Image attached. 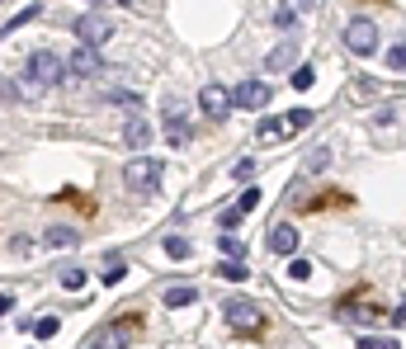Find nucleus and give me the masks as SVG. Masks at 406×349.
Masks as SVG:
<instances>
[{"label": "nucleus", "mask_w": 406, "mask_h": 349, "mask_svg": "<svg viewBox=\"0 0 406 349\" xmlns=\"http://www.w3.org/2000/svg\"><path fill=\"white\" fill-rule=\"evenodd\" d=\"M307 127H312V109H293V113H279V118H269V123L255 127V142L279 146V142H288V137H297V132H307Z\"/></svg>", "instance_id": "nucleus-2"}, {"label": "nucleus", "mask_w": 406, "mask_h": 349, "mask_svg": "<svg viewBox=\"0 0 406 349\" xmlns=\"http://www.w3.org/2000/svg\"><path fill=\"white\" fill-rule=\"evenodd\" d=\"M269 99H274V85H265V80H246V85H236V90H232V109L255 113V109H265Z\"/></svg>", "instance_id": "nucleus-8"}, {"label": "nucleus", "mask_w": 406, "mask_h": 349, "mask_svg": "<svg viewBox=\"0 0 406 349\" xmlns=\"http://www.w3.org/2000/svg\"><path fill=\"white\" fill-rule=\"evenodd\" d=\"M24 85H29V95L47 90V85H62V57L52 48H33L24 62Z\"/></svg>", "instance_id": "nucleus-1"}, {"label": "nucleus", "mask_w": 406, "mask_h": 349, "mask_svg": "<svg viewBox=\"0 0 406 349\" xmlns=\"http://www.w3.org/2000/svg\"><path fill=\"white\" fill-rule=\"evenodd\" d=\"M118 5H133V0H118Z\"/></svg>", "instance_id": "nucleus-34"}, {"label": "nucleus", "mask_w": 406, "mask_h": 349, "mask_svg": "<svg viewBox=\"0 0 406 349\" xmlns=\"http://www.w3.org/2000/svg\"><path fill=\"white\" fill-rule=\"evenodd\" d=\"M345 48L355 52V57H374V52H378L374 19H350V24H345Z\"/></svg>", "instance_id": "nucleus-5"}, {"label": "nucleus", "mask_w": 406, "mask_h": 349, "mask_svg": "<svg viewBox=\"0 0 406 349\" xmlns=\"http://www.w3.org/2000/svg\"><path fill=\"white\" fill-rule=\"evenodd\" d=\"M161 174H166V160H156V156L142 151L137 160H128V165H123V184L133 193H156L161 189Z\"/></svg>", "instance_id": "nucleus-3"}, {"label": "nucleus", "mask_w": 406, "mask_h": 349, "mask_svg": "<svg viewBox=\"0 0 406 349\" xmlns=\"http://www.w3.org/2000/svg\"><path fill=\"white\" fill-rule=\"evenodd\" d=\"M166 255H171V260H189V241L185 236H166Z\"/></svg>", "instance_id": "nucleus-20"}, {"label": "nucleus", "mask_w": 406, "mask_h": 349, "mask_svg": "<svg viewBox=\"0 0 406 349\" xmlns=\"http://www.w3.org/2000/svg\"><path fill=\"white\" fill-rule=\"evenodd\" d=\"M10 307H15V298H10V293H0V312H10Z\"/></svg>", "instance_id": "nucleus-33"}, {"label": "nucleus", "mask_w": 406, "mask_h": 349, "mask_svg": "<svg viewBox=\"0 0 406 349\" xmlns=\"http://www.w3.org/2000/svg\"><path fill=\"white\" fill-rule=\"evenodd\" d=\"M222 317H227V326H232V331H260V326H265L260 307H255L250 298H232L227 307H222Z\"/></svg>", "instance_id": "nucleus-7"}, {"label": "nucleus", "mask_w": 406, "mask_h": 349, "mask_svg": "<svg viewBox=\"0 0 406 349\" xmlns=\"http://www.w3.org/2000/svg\"><path fill=\"white\" fill-rule=\"evenodd\" d=\"M0 99H10V104H15V99H19V90H15V85H10V80H0Z\"/></svg>", "instance_id": "nucleus-32"}, {"label": "nucleus", "mask_w": 406, "mask_h": 349, "mask_svg": "<svg viewBox=\"0 0 406 349\" xmlns=\"http://www.w3.org/2000/svg\"><path fill=\"white\" fill-rule=\"evenodd\" d=\"M137 331H142L137 317H118V321H109V326H99L85 349H128L133 340H137Z\"/></svg>", "instance_id": "nucleus-4"}, {"label": "nucleus", "mask_w": 406, "mask_h": 349, "mask_svg": "<svg viewBox=\"0 0 406 349\" xmlns=\"http://www.w3.org/2000/svg\"><path fill=\"white\" fill-rule=\"evenodd\" d=\"M94 76H99V52H94V48H76V52L62 62V80L85 85V80H94Z\"/></svg>", "instance_id": "nucleus-6"}, {"label": "nucleus", "mask_w": 406, "mask_h": 349, "mask_svg": "<svg viewBox=\"0 0 406 349\" xmlns=\"http://www.w3.org/2000/svg\"><path fill=\"white\" fill-rule=\"evenodd\" d=\"M260 198H265V193H260V189H255V184H250V189L241 193V198H236V208H241V212H250V208L260 203Z\"/></svg>", "instance_id": "nucleus-25"}, {"label": "nucleus", "mask_w": 406, "mask_h": 349, "mask_svg": "<svg viewBox=\"0 0 406 349\" xmlns=\"http://www.w3.org/2000/svg\"><path fill=\"white\" fill-rule=\"evenodd\" d=\"M62 288H85V269H66L62 274Z\"/></svg>", "instance_id": "nucleus-27"}, {"label": "nucleus", "mask_w": 406, "mask_h": 349, "mask_svg": "<svg viewBox=\"0 0 406 349\" xmlns=\"http://www.w3.org/2000/svg\"><path fill=\"white\" fill-rule=\"evenodd\" d=\"M297 241H302V236H297L293 222H274V227H269V250H274V255H297Z\"/></svg>", "instance_id": "nucleus-11"}, {"label": "nucleus", "mask_w": 406, "mask_h": 349, "mask_svg": "<svg viewBox=\"0 0 406 349\" xmlns=\"http://www.w3.org/2000/svg\"><path fill=\"white\" fill-rule=\"evenodd\" d=\"M293 62H297V48H293V43H283V48H274V52L265 57V66H269V71H288Z\"/></svg>", "instance_id": "nucleus-13"}, {"label": "nucleus", "mask_w": 406, "mask_h": 349, "mask_svg": "<svg viewBox=\"0 0 406 349\" xmlns=\"http://www.w3.org/2000/svg\"><path fill=\"white\" fill-rule=\"evenodd\" d=\"M331 160V146H312V156H307V170H321Z\"/></svg>", "instance_id": "nucleus-26"}, {"label": "nucleus", "mask_w": 406, "mask_h": 349, "mask_svg": "<svg viewBox=\"0 0 406 349\" xmlns=\"http://www.w3.org/2000/svg\"><path fill=\"white\" fill-rule=\"evenodd\" d=\"M218 246H222V255H227V260H241V255H246V241L232 236V231H227V236H222Z\"/></svg>", "instance_id": "nucleus-17"}, {"label": "nucleus", "mask_w": 406, "mask_h": 349, "mask_svg": "<svg viewBox=\"0 0 406 349\" xmlns=\"http://www.w3.org/2000/svg\"><path fill=\"white\" fill-rule=\"evenodd\" d=\"M199 109L213 118V123H222L227 113H232V90H222V85H203L199 90Z\"/></svg>", "instance_id": "nucleus-10"}, {"label": "nucleus", "mask_w": 406, "mask_h": 349, "mask_svg": "<svg viewBox=\"0 0 406 349\" xmlns=\"http://www.w3.org/2000/svg\"><path fill=\"white\" fill-rule=\"evenodd\" d=\"M274 24H279V29H293V24H297V15H293V10H288V5H283L279 15H274Z\"/></svg>", "instance_id": "nucleus-29"}, {"label": "nucleus", "mask_w": 406, "mask_h": 349, "mask_svg": "<svg viewBox=\"0 0 406 349\" xmlns=\"http://www.w3.org/2000/svg\"><path fill=\"white\" fill-rule=\"evenodd\" d=\"M57 326H62L57 317H43V321H33V335H38V340H52V335H57Z\"/></svg>", "instance_id": "nucleus-21"}, {"label": "nucleus", "mask_w": 406, "mask_h": 349, "mask_svg": "<svg viewBox=\"0 0 406 349\" xmlns=\"http://www.w3.org/2000/svg\"><path fill=\"white\" fill-rule=\"evenodd\" d=\"M194 302H199V293H194V288L189 284H180V288H166V307H194Z\"/></svg>", "instance_id": "nucleus-14"}, {"label": "nucleus", "mask_w": 406, "mask_h": 349, "mask_svg": "<svg viewBox=\"0 0 406 349\" xmlns=\"http://www.w3.org/2000/svg\"><path fill=\"white\" fill-rule=\"evenodd\" d=\"M241 217H246V212H241V208H227V212H222V227H227V231H232V227L241 222Z\"/></svg>", "instance_id": "nucleus-30"}, {"label": "nucleus", "mask_w": 406, "mask_h": 349, "mask_svg": "<svg viewBox=\"0 0 406 349\" xmlns=\"http://www.w3.org/2000/svg\"><path fill=\"white\" fill-rule=\"evenodd\" d=\"M38 10H43V5H24V10H19V15L10 19V24H5V33H15V29H24L29 19H38Z\"/></svg>", "instance_id": "nucleus-19"}, {"label": "nucleus", "mask_w": 406, "mask_h": 349, "mask_svg": "<svg viewBox=\"0 0 406 349\" xmlns=\"http://www.w3.org/2000/svg\"><path fill=\"white\" fill-rule=\"evenodd\" d=\"M218 274H222V279H227V284H241V279H246V265H241V260H222V265H218Z\"/></svg>", "instance_id": "nucleus-16"}, {"label": "nucleus", "mask_w": 406, "mask_h": 349, "mask_svg": "<svg viewBox=\"0 0 406 349\" xmlns=\"http://www.w3.org/2000/svg\"><path fill=\"white\" fill-rule=\"evenodd\" d=\"M123 142L133 146V151H142V146L152 142V127L142 123V118H128V127H123Z\"/></svg>", "instance_id": "nucleus-12"}, {"label": "nucleus", "mask_w": 406, "mask_h": 349, "mask_svg": "<svg viewBox=\"0 0 406 349\" xmlns=\"http://www.w3.org/2000/svg\"><path fill=\"white\" fill-rule=\"evenodd\" d=\"M255 165H260V160H236V179H250V174H255Z\"/></svg>", "instance_id": "nucleus-28"}, {"label": "nucleus", "mask_w": 406, "mask_h": 349, "mask_svg": "<svg viewBox=\"0 0 406 349\" xmlns=\"http://www.w3.org/2000/svg\"><path fill=\"white\" fill-rule=\"evenodd\" d=\"M359 349H402V340H392V335H364Z\"/></svg>", "instance_id": "nucleus-18"}, {"label": "nucleus", "mask_w": 406, "mask_h": 349, "mask_svg": "<svg viewBox=\"0 0 406 349\" xmlns=\"http://www.w3.org/2000/svg\"><path fill=\"white\" fill-rule=\"evenodd\" d=\"M312 66H293V90H312Z\"/></svg>", "instance_id": "nucleus-22"}, {"label": "nucleus", "mask_w": 406, "mask_h": 349, "mask_svg": "<svg viewBox=\"0 0 406 349\" xmlns=\"http://www.w3.org/2000/svg\"><path fill=\"white\" fill-rule=\"evenodd\" d=\"M109 33H113V24H109L104 15H80V19H76L80 48H99V43H109Z\"/></svg>", "instance_id": "nucleus-9"}, {"label": "nucleus", "mask_w": 406, "mask_h": 349, "mask_svg": "<svg viewBox=\"0 0 406 349\" xmlns=\"http://www.w3.org/2000/svg\"><path fill=\"white\" fill-rule=\"evenodd\" d=\"M288 279H297V284L312 279V265H307V260H288Z\"/></svg>", "instance_id": "nucleus-23"}, {"label": "nucleus", "mask_w": 406, "mask_h": 349, "mask_svg": "<svg viewBox=\"0 0 406 349\" xmlns=\"http://www.w3.org/2000/svg\"><path fill=\"white\" fill-rule=\"evenodd\" d=\"M43 241L52 246V250H71V246H76V231H71V227H52Z\"/></svg>", "instance_id": "nucleus-15"}, {"label": "nucleus", "mask_w": 406, "mask_h": 349, "mask_svg": "<svg viewBox=\"0 0 406 349\" xmlns=\"http://www.w3.org/2000/svg\"><path fill=\"white\" fill-rule=\"evenodd\" d=\"M388 66H392V71H406V43L388 48Z\"/></svg>", "instance_id": "nucleus-24"}, {"label": "nucleus", "mask_w": 406, "mask_h": 349, "mask_svg": "<svg viewBox=\"0 0 406 349\" xmlns=\"http://www.w3.org/2000/svg\"><path fill=\"white\" fill-rule=\"evenodd\" d=\"M123 274H128L123 265H109V274H99V279H104V284H118V279H123Z\"/></svg>", "instance_id": "nucleus-31"}]
</instances>
